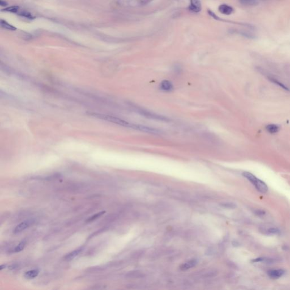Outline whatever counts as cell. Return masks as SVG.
Here are the masks:
<instances>
[{"instance_id":"1","label":"cell","mask_w":290,"mask_h":290,"mask_svg":"<svg viewBox=\"0 0 290 290\" xmlns=\"http://www.w3.org/2000/svg\"><path fill=\"white\" fill-rule=\"evenodd\" d=\"M93 116L96 117L98 119H100L102 120H105L107 121L113 122L116 124L121 125L123 127H128V128H133L134 129L137 130V125L136 124H130L129 122H127L124 120H122L121 119H119L118 117H116L114 116H110V115H107L104 114H100V113H92L91 114Z\"/></svg>"},{"instance_id":"2","label":"cell","mask_w":290,"mask_h":290,"mask_svg":"<svg viewBox=\"0 0 290 290\" xmlns=\"http://www.w3.org/2000/svg\"><path fill=\"white\" fill-rule=\"evenodd\" d=\"M243 176L255 186V189L261 193H266L268 191V187L266 184L262 180L257 178L254 174L248 172H244Z\"/></svg>"},{"instance_id":"3","label":"cell","mask_w":290,"mask_h":290,"mask_svg":"<svg viewBox=\"0 0 290 290\" xmlns=\"http://www.w3.org/2000/svg\"><path fill=\"white\" fill-rule=\"evenodd\" d=\"M34 223H35V219H27L23 221L22 223L19 224L17 226L14 228L13 232L16 234L22 232L27 228H29V227L33 225Z\"/></svg>"},{"instance_id":"4","label":"cell","mask_w":290,"mask_h":290,"mask_svg":"<svg viewBox=\"0 0 290 290\" xmlns=\"http://www.w3.org/2000/svg\"><path fill=\"white\" fill-rule=\"evenodd\" d=\"M260 232L267 235H278L280 230L278 228L274 227H262L260 229Z\"/></svg>"},{"instance_id":"5","label":"cell","mask_w":290,"mask_h":290,"mask_svg":"<svg viewBox=\"0 0 290 290\" xmlns=\"http://www.w3.org/2000/svg\"><path fill=\"white\" fill-rule=\"evenodd\" d=\"M267 274L269 276L273 279H277L282 277L284 274V271L282 269H274L269 270Z\"/></svg>"},{"instance_id":"6","label":"cell","mask_w":290,"mask_h":290,"mask_svg":"<svg viewBox=\"0 0 290 290\" xmlns=\"http://www.w3.org/2000/svg\"><path fill=\"white\" fill-rule=\"evenodd\" d=\"M189 9L192 12L198 13L201 10V4L199 1H191Z\"/></svg>"},{"instance_id":"7","label":"cell","mask_w":290,"mask_h":290,"mask_svg":"<svg viewBox=\"0 0 290 290\" xmlns=\"http://www.w3.org/2000/svg\"><path fill=\"white\" fill-rule=\"evenodd\" d=\"M127 277L129 278L137 279L142 278L143 277H145V273L139 270H134L130 272L127 273Z\"/></svg>"},{"instance_id":"8","label":"cell","mask_w":290,"mask_h":290,"mask_svg":"<svg viewBox=\"0 0 290 290\" xmlns=\"http://www.w3.org/2000/svg\"><path fill=\"white\" fill-rule=\"evenodd\" d=\"M219 10L223 14L230 15L233 12V9L227 4H222L219 7Z\"/></svg>"},{"instance_id":"9","label":"cell","mask_w":290,"mask_h":290,"mask_svg":"<svg viewBox=\"0 0 290 290\" xmlns=\"http://www.w3.org/2000/svg\"><path fill=\"white\" fill-rule=\"evenodd\" d=\"M160 87L163 91H171L173 90V85L171 82L168 80H164L161 82Z\"/></svg>"},{"instance_id":"10","label":"cell","mask_w":290,"mask_h":290,"mask_svg":"<svg viewBox=\"0 0 290 290\" xmlns=\"http://www.w3.org/2000/svg\"><path fill=\"white\" fill-rule=\"evenodd\" d=\"M82 248H78L77 250H74V251L70 252L69 253H68V255L65 256L64 257V260H66V261H70V260H72L73 259H74L76 256L78 255L82 250Z\"/></svg>"},{"instance_id":"11","label":"cell","mask_w":290,"mask_h":290,"mask_svg":"<svg viewBox=\"0 0 290 290\" xmlns=\"http://www.w3.org/2000/svg\"><path fill=\"white\" fill-rule=\"evenodd\" d=\"M196 264H197V261L196 260H191L186 262L185 264H182L180 266V269L181 270L185 271V270H187L191 269V267L195 266Z\"/></svg>"},{"instance_id":"12","label":"cell","mask_w":290,"mask_h":290,"mask_svg":"<svg viewBox=\"0 0 290 290\" xmlns=\"http://www.w3.org/2000/svg\"><path fill=\"white\" fill-rule=\"evenodd\" d=\"M267 78L270 81L273 82L274 84H275L276 85L278 86L279 87H282L283 89H284L285 90L289 91H290V89L286 86H285L283 83H282L281 82L279 81L277 79L274 78L272 76H267Z\"/></svg>"},{"instance_id":"13","label":"cell","mask_w":290,"mask_h":290,"mask_svg":"<svg viewBox=\"0 0 290 290\" xmlns=\"http://www.w3.org/2000/svg\"><path fill=\"white\" fill-rule=\"evenodd\" d=\"M39 273V270L37 269L29 270L24 274V277L27 279L35 278V277H36L38 275Z\"/></svg>"},{"instance_id":"14","label":"cell","mask_w":290,"mask_h":290,"mask_svg":"<svg viewBox=\"0 0 290 290\" xmlns=\"http://www.w3.org/2000/svg\"><path fill=\"white\" fill-rule=\"evenodd\" d=\"M266 129L269 133L271 134H275L278 132L279 130H280V127H279L278 125L271 124L267 125V126L266 127Z\"/></svg>"},{"instance_id":"15","label":"cell","mask_w":290,"mask_h":290,"mask_svg":"<svg viewBox=\"0 0 290 290\" xmlns=\"http://www.w3.org/2000/svg\"><path fill=\"white\" fill-rule=\"evenodd\" d=\"M240 2L244 6H255L259 4L258 1L255 0H243Z\"/></svg>"},{"instance_id":"16","label":"cell","mask_w":290,"mask_h":290,"mask_svg":"<svg viewBox=\"0 0 290 290\" xmlns=\"http://www.w3.org/2000/svg\"><path fill=\"white\" fill-rule=\"evenodd\" d=\"M255 262H264L266 264H273L274 262H275V260L274 258H265V257H262V258H255V260H253Z\"/></svg>"},{"instance_id":"17","label":"cell","mask_w":290,"mask_h":290,"mask_svg":"<svg viewBox=\"0 0 290 290\" xmlns=\"http://www.w3.org/2000/svg\"><path fill=\"white\" fill-rule=\"evenodd\" d=\"M238 33L242 36H243L244 37H245V38H247L248 39H255L256 38V36H255L254 34L250 32H248V31H240L238 32Z\"/></svg>"},{"instance_id":"18","label":"cell","mask_w":290,"mask_h":290,"mask_svg":"<svg viewBox=\"0 0 290 290\" xmlns=\"http://www.w3.org/2000/svg\"><path fill=\"white\" fill-rule=\"evenodd\" d=\"M217 275H218V272L216 270L211 269L204 273L203 277L204 278H210V277H215Z\"/></svg>"},{"instance_id":"19","label":"cell","mask_w":290,"mask_h":290,"mask_svg":"<svg viewBox=\"0 0 290 290\" xmlns=\"http://www.w3.org/2000/svg\"><path fill=\"white\" fill-rule=\"evenodd\" d=\"M1 27L4 28V29H9V30H15L16 29V28L14 26H13L11 24H10L9 23L6 22V21H5L4 20H2L1 19Z\"/></svg>"},{"instance_id":"20","label":"cell","mask_w":290,"mask_h":290,"mask_svg":"<svg viewBox=\"0 0 290 290\" xmlns=\"http://www.w3.org/2000/svg\"><path fill=\"white\" fill-rule=\"evenodd\" d=\"M253 213L255 216L259 218H264L266 215V211L262 209H255L253 210Z\"/></svg>"},{"instance_id":"21","label":"cell","mask_w":290,"mask_h":290,"mask_svg":"<svg viewBox=\"0 0 290 290\" xmlns=\"http://www.w3.org/2000/svg\"><path fill=\"white\" fill-rule=\"evenodd\" d=\"M105 211H100V212H99V213H96V214H95L93 215L92 216L90 217V218H89L87 219L86 222H90L95 221V220H96V219H98V218H99L100 216H102V215L104 214H105Z\"/></svg>"},{"instance_id":"22","label":"cell","mask_w":290,"mask_h":290,"mask_svg":"<svg viewBox=\"0 0 290 290\" xmlns=\"http://www.w3.org/2000/svg\"><path fill=\"white\" fill-rule=\"evenodd\" d=\"M26 242L25 241H21L19 244L14 249V252H15V253H17V252H19L21 251H22V250L24 249L25 245H26Z\"/></svg>"},{"instance_id":"23","label":"cell","mask_w":290,"mask_h":290,"mask_svg":"<svg viewBox=\"0 0 290 290\" xmlns=\"http://www.w3.org/2000/svg\"><path fill=\"white\" fill-rule=\"evenodd\" d=\"M19 14L20 15L22 16L23 17L27 18L29 19H34L35 18V17L30 13L26 12V11H22V12L19 13Z\"/></svg>"},{"instance_id":"24","label":"cell","mask_w":290,"mask_h":290,"mask_svg":"<svg viewBox=\"0 0 290 290\" xmlns=\"http://www.w3.org/2000/svg\"><path fill=\"white\" fill-rule=\"evenodd\" d=\"M145 253V252L144 250H141L139 251H137L135 253H134L133 257L136 259L141 258L143 255H144Z\"/></svg>"},{"instance_id":"25","label":"cell","mask_w":290,"mask_h":290,"mask_svg":"<svg viewBox=\"0 0 290 290\" xmlns=\"http://www.w3.org/2000/svg\"><path fill=\"white\" fill-rule=\"evenodd\" d=\"M19 7L17 6H10L4 9V10L6 12H12V13H17L19 10Z\"/></svg>"},{"instance_id":"26","label":"cell","mask_w":290,"mask_h":290,"mask_svg":"<svg viewBox=\"0 0 290 290\" xmlns=\"http://www.w3.org/2000/svg\"><path fill=\"white\" fill-rule=\"evenodd\" d=\"M0 5H1V6H7V3H6V2H5V1H0Z\"/></svg>"}]
</instances>
